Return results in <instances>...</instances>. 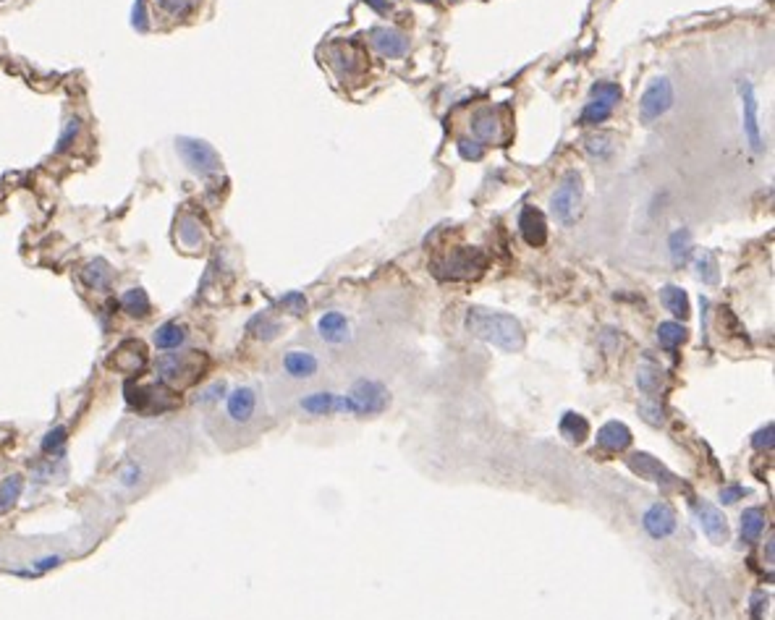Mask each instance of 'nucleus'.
<instances>
[{
	"mask_svg": "<svg viewBox=\"0 0 775 620\" xmlns=\"http://www.w3.org/2000/svg\"><path fill=\"white\" fill-rule=\"evenodd\" d=\"M744 495H747V490H744V487H739V484H733V487H725V490H720V503L731 505V503L741 500Z\"/></svg>",
	"mask_w": 775,
	"mask_h": 620,
	"instance_id": "nucleus-50",
	"label": "nucleus"
},
{
	"mask_svg": "<svg viewBox=\"0 0 775 620\" xmlns=\"http://www.w3.org/2000/svg\"><path fill=\"white\" fill-rule=\"evenodd\" d=\"M694 270H697V277L705 285H715L720 280V272H718V259H715L713 251H699L697 259H694Z\"/></svg>",
	"mask_w": 775,
	"mask_h": 620,
	"instance_id": "nucleus-36",
	"label": "nucleus"
},
{
	"mask_svg": "<svg viewBox=\"0 0 775 620\" xmlns=\"http://www.w3.org/2000/svg\"><path fill=\"white\" fill-rule=\"evenodd\" d=\"M176 239L181 243L183 249L197 251L205 241V231H202V223H199L194 215H183L176 225Z\"/></svg>",
	"mask_w": 775,
	"mask_h": 620,
	"instance_id": "nucleus-24",
	"label": "nucleus"
},
{
	"mask_svg": "<svg viewBox=\"0 0 775 620\" xmlns=\"http://www.w3.org/2000/svg\"><path fill=\"white\" fill-rule=\"evenodd\" d=\"M115 479H118V484H121L123 490H137V487H142L147 479V469L142 461H137V458H129V461H123L121 469H118V474H115Z\"/></svg>",
	"mask_w": 775,
	"mask_h": 620,
	"instance_id": "nucleus-31",
	"label": "nucleus"
},
{
	"mask_svg": "<svg viewBox=\"0 0 775 620\" xmlns=\"http://www.w3.org/2000/svg\"><path fill=\"white\" fill-rule=\"evenodd\" d=\"M597 445L611 453H621L631 445V430L621 422H608L597 430Z\"/></svg>",
	"mask_w": 775,
	"mask_h": 620,
	"instance_id": "nucleus-21",
	"label": "nucleus"
},
{
	"mask_svg": "<svg viewBox=\"0 0 775 620\" xmlns=\"http://www.w3.org/2000/svg\"><path fill=\"white\" fill-rule=\"evenodd\" d=\"M773 435H775L773 422H767L765 427H762V430L754 432V437H752V445H754V448H757V450H765V448L770 450V448H773V442H775Z\"/></svg>",
	"mask_w": 775,
	"mask_h": 620,
	"instance_id": "nucleus-46",
	"label": "nucleus"
},
{
	"mask_svg": "<svg viewBox=\"0 0 775 620\" xmlns=\"http://www.w3.org/2000/svg\"><path fill=\"white\" fill-rule=\"evenodd\" d=\"M304 411L312 416H327V413H353L351 398L349 396H336V393H310L299 401Z\"/></svg>",
	"mask_w": 775,
	"mask_h": 620,
	"instance_id": "nucleus-10",
	"label": "nucleus"
},
{
	"mask_svg": "<svg viewBox=\"0 0 775 620\" xmlns=\"http://www.w3.org/2000/svg\"><path fill=\"white\" fill-rule=\"evenodd\" d=\"M639 413L645 416L647 424H655V427H660V424L665 422V419H663V408H660L657 403H642V406H639Z\"/></svg>",
	"mask_w": 775,
	"mask_h": 620,
	"instance_id": "nucleus-48",
	"label": "nucleus"
},
{
	"mask_svg": "<svg viewBox=\"0 0 775 620\" xmlns=\"http://www.w3.org/2000/svg\"><path fill=\"white\" fill-rule=\"evenodd\" d=\"M152 340H155V345L160 351H176V348H181L183 340H186V330H183L179 322H163V325L155 330Z\"/></svg>",
	"mask_w": 775,
	"mask_h": 620,
	"instance_id": "nucleus-27",
	"label": "nucleus"
},
{
	"mask_svg": "<svg viewBox=\"0 0 775 620\" xmlns=\"http://www.w3.org/2000/svg\"><path fill=\"white\" fill-rule=\"evenodd\" d=\"M317 359L310 351H288L283 356V369L285 374H291L293 379H310L317 372Z\"/></svg>",
	"mask_w": 775,
	"mask_h": 620,
	"instance_id": "nucleus-22",
	"label": "nucleus"
},
{
	"mask_svg": "<svg viewBox=\"0 0 775 620\" xmlns=\"http://www.w3.org/2000/svg\"><path fill=\"white\" fill-rule=\"evenodd\" d=\"M370 42L375 45V50L385 58H404L409 52V40L406 35H401L393 26H375L370 32Z\"/></svg>",
	"mask_w": 775,
	"mask_h": 620,
	"instance_id": "nucleus-16",
	"label": "nucleus"
},
{
	"mask_svg": "<svg viewBox=\"0 0 775 620\" xmlns=\"http://www.w3.org/2000/svg\"><path fill=\"white\" fill-rule=\"evenodd\" d=\"M0 3H3V0H0Z\"/></svg>",
	"mask_w": 775,
	"mask_h": 620,
	"instance_id": "nucleus-52",
	"label": "nucleus"
},
{
	"mask_svg": "<svg viewBox=\"0 0 775 620\" xmlns=\"http://www.w3.org/2000/svg\"><path fill=\"white\" fill-rule=\"evenodd\" d=\"M487 270V254L474 246H458L446 257L432 262V275L438 280H472Z\"/></svg>",
	"mask_w": 775,
	"mask_h": 620,
	"instance_id": "nucleus-2",
	"label": "nucleus"
},
{
	"mask_svg": "<svg viewBox=\"0 0 775 620\" xmlns=\"http://www.w3.org/2000/svg\"><path fill=\"white\" fill-rule=\"evenodd\" d=\"M660 302H663V306L671 311L673 317H681V319L689 317V311H691L689 296H686V291L679 288V285H663V288H660Z\"/></svg>",
	"mask_w": 775,
	"mask_h": 620,
	"instance_id": "nucleus-25",
	"label": "nucleus"
},
{
	"mask_svg": "<svg viewBox=\"0 0 775 620\" xmlns=\"http://www.w3.org/2000/svg\"><path fill=\"white\" fill-rule=\"evenodd\" d=\"M579 202H582V176L577 171H569L560 178V186L550 197V212L558 223H571V217L577 212Z\"/></svg>",
	"mask_w": 775,
	"mask_h": 620,
	"instance_id": "nucleus-6",
	"label": "nucleus"
},
{
	"mask_svg": "<svg viewBox=\"0 0 775 620\" xmlns=\"http://www.w3.org/2000/svg\"><path fill=\"white\" fill-rule=\"evenodd\" d=\"M364 3H367L372 11H378V13H385L388 11V0H364Z\"/></svg>",
	"mask_w": 775,
	"mask_h": 620,
	"instance_id": "nucleus-51",
	"label": "nucleus"
},
{
	"mask_svg": "<svg viewBox=\"0 0 775 620\" xmlns=\"http://www.w3.org/2000/svg\"><path fill=\"white\" fill-rule=\"evenodd\" d=\"M327 61H330L333 69L346 74V76H353V74H359L364 69V55L349 42L330 45L327 47Z\"/></svg>",
	"mask_w": 775,
	"mask_h": 620,
	"instance_id": "nucleus-18",
	"label": "nucleus"
},
{
	"mask_svg": "<svg viewBox=\"0 0 775 620\" xmlns=\"http://www.w3.org/2000/svg\"><path fill=\"white\" fill-rule=\"evenodd\" d=\"M145 362H147L145 345L139 343V340H126L123 345L115 348V353H113V359L108 364H111L113 369L123 372V374H137L145 367Z\"/></svg>",
	"mask_w": 775,
	"mask_h": 620,
	"instance_id": "nucleus-19",
	"label": "nucleus"
},
{
	"mask_svg": "<svg viewBox=\"0 0 775 620\" xmlns=\"http://www.w3.org/2000/svg\"><path fill=\"white\" fill-rule=\"evenodd\" d=\"M694 510H697L699 526H702V532H705V536L710 542L713 544L728 542V521H725V516L720 510L715 508V505H710V503H705V500L697 503Z\"/></svg>",
	"mask_w": 775,
	"mask_h": 620,
	"instance_id": "nucleus-14",
	"label": "nucleus"
},
{
	"mask_svg": "<svg viewBox=\"0 0 775 620\" xmlns=\"http://www.w3.org/2000/svg\"><path fill=\"white\" fill-rule=\"evenodd\" d=\"M458 155L464 157V160H472V163H477V160H482L485 155V144L482 142H477V139H458Z\"/></svg>",
	"mask_w": 775,
	"mask_h": 620,
	"instance_id": "nucleus-42",
	"label": "nucleus"
},
{
	"mask_svg": "<svg viewBox=\"0 0 775 620\" xmlns=\"http://www.w3.org/2000/svg\"><path fill=\"white\" fill-rule=\"evenodd\" d=\"M317 333L325 343H346L351 333H349V319L341 314V311H325L322 317L317 319Z\"/></svg>",
	"mask_w": 775,
	"mask_h": 620,
	"instance_id": "nucleus-20",
	"label": "nucleus"
},
{
	"mask_svg": "<svg viewBox=\"0 0 775 620\" xmlns=\"http://www.w3.org/2000/svg\"><path fill=\"white\" fill-rule=\"evenodd\" d=\"M61 563H63L61 555H47V558H37V560H32V568L24 570V576H40V573H45V570L58 568Z\"/></svg>",
	"mask_w": 775,
	"mask_h": 620,
	"instance_id": "nucleus-44",
	"label": "nucleus"
},
{
	"mask_svg": "<svg viewBox=\"0 0 775 620\" xmlns=\"http://www.w3.org/2000/svg\"><path fill=\"white\" fill-rule=\"evenodd\" d=\"M668 249H671V262L673 268H684L691 257V233L689 228H679L671 233L668 239Z\"/></svg>",
	"mask_w": 775,
	"mask_h": 620,
	"instance_id": "nucleus-29",
	"label": "nucleus"
},
{
	"mask_svg": "<svg viewBox=\"0 0 775 620\" xmlns=\"http://www.w3.org/2000/svg\"><path fill=\"white\" fill-rule=\"evenodd\" d=\"M469 126H472V134L477 137V142H492V144H498V142L506 139V123L500 118V113L492 110V108H482V110L474 113Z\"/></svg>",
	"mask_w": 775,
	"mask_h": 620,
	"instance_id": "nucleus-11",
	"label": "nucleus"
},
{
	"mask_svg": "<svg viewBox=\"0 0 775 620\" xmlns=\"http://www.w3.org/2000/svg\"><path fill=\"white\" fill-rule=\"evenodd\" d=\"M558 430L560 435L569 440V442H584L587 437H589V422H587L582 413L577 411H566L563 413V419H560L558 424Z\"/></svg>",
	"mask_w": 775,
	"mask_h": 620,
	"instance_id": "nucleus-26",
	"label": "nucleus"
},
{
	"mask_svg": "<svg viewBox=\"0 0 775 620\" xmlns=\"http://www.w3.org/2000/svg\"><path fill=\"white\" fill-rule=\"evenodd\" d=\"M626 464L631 466V471H637L639 476H645L650 482L660 484L663 490H671L673 484H676V476H673L657 458L650 456V453H631V456L626 458Z\"/></svg>",
	"mask_w": 775,
	"mask_h": 620,
	"instance_id": "nucleus-12",
	"label": "nucleus"
},
{
	"mask_svg": "<svg viewBox=\"0 0 775 620\" xmlns=\"http://www.w3.org/2000/svg\"><path fill=\"white\" fill-rule=\"evenodd\" d=\"M739 97H741V126L744 134L749 139V147L754 152H762V129H759V100L754 92L752 81H739Z\"/></svg>",
	"mask_w": 775,
	"mask_h": 620,
	"instance_id": "nucleus-8",
	"label": "nucleus"
},
{
	"mask_svg": "<svg viewBox=\"0 0 775 620\" xmlns=\"http://www.w3.org/2000/svg\"><path fill=\"white\" fill-rule=\"evenodd\" d=\"M611 113H613L611 108H605V105L589 100V103L584 105L582 115H579V123H582V126H597V123L608 121V118H611Z\"/></svg>",
	"mask_w": 775,
	"mask_h": 620,
	"instance_id": "nucleus-38",
	"label": "nucleus"
},
{
	"mask_svg": "<svg viewBox=\"0 0 775 620\" xmlns=\"http://www.w3.org/2000/svg\"><path fill=\"white\" fill-rule=\"evenodd\" d=\"M126 398L131 406H137L142 411H163V408H173L179 406V396L165 385H147V388H137V385H126Z\"/></svg>",
	"mask_w": 775,
	"mask_h": 620,
	"instance_id": "nucleus-9",
	"label": "nucleus"
},
{
	"mask_svg": "<svg viewBox=\"0 0 775 620\" xmlns=\"http://www.w3.org/2000/svg\"><path fill=\"white\" fill-rule=\"evenodd\" d=\"M131 26L137 32H147L149 29V16H147V0H137L134 8H131Z\"/></svg>",
	"mask_w": 775,
	"mask_h": 620,
	"instance_id": "nucleus-45",
	"label": "nucleus"
},
{
	"mask_svg": "<svg viewBox=\"0 0 775 620\" xmlns=\"http://www.w3.org/2000/svg\"><path fill=\"white\" fill-rule=\"evenodd\" d=\"M587 152L592 157H608L613 152L611 137H608V134H592V137H587Z\"/></svg>",
	"mask_w": 775,
	"mask_h": 620,
	"instance_id": "nucleus-41",
	"label": "nucleus"
},
{
	"mask_svg": "<svg viewBox=\"0 0 775 620\" xmlns=\"http://www.w3.org/2000/svg\"><path fill=\"white\" fill-rule=\"evenodd\" d=\"M81 280H84V285H89L92 291H108L113 285V268L100 257L89 259L84 265V270H81Z\"/></svg>",
	"mask_w": 775,
	"mask_h": 620,
	"instance_id": "nucleus-23",
	"label": "nucleus"
},
{
	"mask_svg": "<svg viewBox=\"0 0 775 620\" xmlns=\"http://www.w3.org/2000/svg\"><path fill=\"white\" fill-rule=\"evenodd\" d=\"M466 333L480 338L485 343L498 345L500 351L516 353L524 348L526 338L524 328L514 314H503V311H490L474 306L466 314Z\"/></svg>",
	"mask_w": 775,
	"mask_h": 620,
	"instance_id": "nucleus-1",
	"label": "nucleus"
},
{
	"mask_svg": "<svg viewBox=\"0 0 775 620\" xmlns=\"http://www.w3.org/2000/svg\"><path fill=\"white\" fill-rule=\"evenodd\" d=\"M660 374H663V372L655 369V367H650V364L639 367V372H637V385H639V390H642V393H647V396L657 393V390H660Z\"/></svg>",
	"mask_w": 775,
	"mask_h": 620,
	"instance_id": "nucleus-39",
	"label": "nucleus"
},
{
	"mask_svg": "<svg viewBox=\"0 0 775 620\" xmlns=\"http://www.w3.org/2000/svg\"><path fill=\"white\" fill-rule=\"evenodd\" d=\"M519 233H521V239H524L529 246H534V249L545 246V241H548V220H545V215L537 209V207L526 205L524 209H521V215H519Z\"/></svg>",
	"mask_w": 775,
	"mask_h": 620,
	"instance_id": "nucleus-15",
	"label": "nucleus"
},
{
	"mask_svg": "<svg viewBox=\"0 0 775 620\" xmlns=\"http://www.w3.org/2000/svg\"><path fill=\"white\" fill-rule=\"evenodd\" d=\"M225 396V382L220 379V382H213L210 388H205L202 393H199V403H215V401H220V398Z\"/></svg>",
	"mask_w": 775,
	"mask_h": 620,
	"instance_id": "nucleus-47",
	"label": "nucleus"
},
{
	"mask_svg": "<svg viewBox=\"0 0 775 620\" xmlns=\"http://www.w3.org/2000/svg\"><path fill=\"white\" fill-rule=\"evenodd\" d=\"M79 134H81V121H79V118H69V121L63 123V131H61V137H58V142H55V149H52V152H66V149H71L74 142L79 139Z\"/></svg>",
	"mask_w": 775,
	"mask_h": 620,
	"instance_id": "nucleus-40",
	"label": "nucleus"
},
{
	"mask_svg": "<svg viewBox=\"0 0 775 620\" xmlns=\"http://www.w3.org/2000/svg\"><path fill=\"white\" fill-rule=\"evenodd\" d=\"M225 411L231 416V422L236 424H247L251 422V416L257 411V393L249 385H242L228 393V401H225Z\"/></svg>",
	"mask_w": 775,
	"mask_h": 620,
	"instance_id": "nucleus-17",
	"label": "nucleus"
},
{
	"mask_svg": "<svg viewBox=\"0 0 775 620\" xmlns=\"http://www.w3.org/2000/svg\"><path fill=\"white\" fill-rule=\"evenodd\" d=\"M281 306H283L288 314H296V317H299V314L307 311V299H304V293H299V291H288L283 299H281Z\"/></svg>",
	"mask_w": 775,
	"mask_h": 620,
	"instance_id": "nucleus-43",
	"label": "nucleus"
},
{
	"mask_svg": "<svg viewBox=\"0 0 775 620\" xmlns=\"http://www.w3.org/2000/svg\"><path fill=\"white\" fill-rule=\"evenodd\" d=\"M155 369L163 382L173 385H191L202 377L207 369V359L202 351H183V353H163L155 362Z\"/></svg>",
	"mask_w": 775,
	"mask_h": 620,
	"instance_id": "nucleus-3",
	"label": "nucleus"
},
{
	"mask_svg": "<svg viewBox=\"0 0 775 620\" xmlns=\"http://www.w3.org/2000/svg\"><path fill=\"white\" fill-rule=\"evenodd\" d=\"M621 97H623V92H621V86L616 84V81H597V84L589 89V100L605 105V108H611V110L621 103Z\"/></svg>",
	"mask_w": 775,
	"mask_h": 620,
	"instance_id": "nucleus-35",
	"label": "nucleus"
},
{
	"mask_svg": "<svg viewBox=\"0 0 775 620\" xmlns=\"http://www.w3.org/2000/svg\"><path fill=\"white\" fill-rule=\"evenodd\" d=\"M24 492V476L21 474H11L0 482V513H9L13 505L18 503Z\"/></svg>",
	"mask_w": 775,
	"mask_h": 620,
	"instance_id": "nucleus-32",
	"label": "nucleus"
},
{
	"mask_svg": "<svg viewBox=\"0 0 775 620\" xmlns=\"http://www.w3.org/2000/svg\"><path fill=\"white\" fill-rule=\"evenodd\" d=\"M673 108V84L668 76H655L639 97V121L655 123Z\"/></svg>",
	"mask_w": 775,
	"mask_h": 620,
	"instance_id": "nucleus-5",
	"label": "nucleus"
},
{
	"mask_svg": "<svg viewBox=\"0 0 775 620\" xmlns=\"http://www.w3.org/2000/svg\"><path fill=\"white\" fill-rule=\"evenodd\" d=\"M66 440H69L66 427H52L50 432H45L40 448H43V453H47V456H58V453L66 448Z\"/></svg>",
	"mask_w": 775,
	"mask_h": 620,
	"instance_id": "nucleus-37",
	"label": "nucleus"
},
{
	"mask_svg": "<svg viewBox=\"0 0 775 620\" xmlns=\"http://www.w3.org/2000/svg\"><path fill=\"white\" fill-rule=\"evenodd\" d=\"M349 398L353 406V416H372L388 406V390L378 379H356Z\"/></svg>",
	"mask_w": 775,
	"mask_h": 620,
	"instance_id": "nucleus-7",
	"label": "nucleus"
},
{
	"mask_svg": "<svg viewBox=\"0 0 775 620\" xmlns=\"http://www.w3.org/2000/svg\"><path fill=\"white\" fill-rule=\"evenodd\" d=\"M684 340H686V328H684L681 322H660V328H657V343H660L663 351L673 353Z\"/></svg>",
	"mask_w": 775,
	"mask_h": 620,
	"instance_id": "nucleus-33",
	"label": "nucleus"
},
{
	"mask_svg": "<svg viewBox=\"0 0 775 620\" xmlns=\"http://www.w3.org/2000/svg\"><path fill=\"white\" fill-rule=\"evenodd\" d=\"M642 526L652 539H665L676 532V513L668 503H655L642 516Z\"/></svg>",
	"mask_w": 775,
	"mask_h": 620,
	"instance_id": "nucleus-13",
	"label": "nucleus"
},
{
	"mask_svg": "<svg viewBox=\"0 0 775 620\" xmlns=\"http://www.w3.org/2000/svg\"><path fill=\"white\" fill-rule=\"evenodd\" d=\"M767 516L762 508H747L741 513V539L744 542H757L765 532Z\"/></svg>",
	"mask_w": 775,
	"mask_h": 620,
	"instance_id": "nucleus-28",
	"label": "nucleus"
},
{
	"mask_svg": "<svg viewBox=\"0 0 775 620\" xmlns=\"http://www.w3.org/2000/svg\"><path fill=\"white\" fill-rule=\"evenodd\" d=\"M247 330H249L251 335L259 338V340H273V338L281 335V330H283V325L278 322V319H273L270 314H257V317H251L249 319V325H247Z\"/></svg>",
	"mask_w": 775,
	"mask_h": 620,
	"instance_id": "nucleus-34",
	"label": "nucleus"
},
{
	"mask_svg": "<svg viewBox=\"0 0 775 620\" xmlns=\"http://www.w3.org/2000/svg\"><path fill=\"white\" fill-rule=\"evenodd\" d=\"M157 3H160V8H163L165 13H171V16H183V13L191 8L194 0H157Z\"/></svg>",
	"mask_w": 775,
	"mask_h": 620,
	"instance_id": "nucleus-49",
	"label": "nucleus"
},
{
	"mask_svg": "<svg viewBox=\"0 0 775 620\" xmlns=\"http://www.w3.org/2000/svg\"><path fill=\"white\" fill-rule=\"evenodd\" d=\"M176 149L186 165L197 176H215L220 173L223 163H220V155L215 152V147L207 144L205 139H194V137H179L176 139Z\"/></svg>",
	"mask_w": 775,
	"mask_h": 620,
	"instance_id": "nucleus-4",
	"label": "nucleus"
},
{
	"mask_svg": "<svg viewBox=\"0 0 775 620\" xmlns=\"http://www.w3.org/2000/svg\"><path fill=\"white\" fill-rule=\"evenodd\" d=\"M121 306H123V311L134 319H142L152 311V304H149V296H147L145 288H129V291H123Z\"/></svg>",
	"mask_w": 775,
	"mask_h": 620,
	"instance_id": "nucleus-30",
	"label": "nucleus"
}]
</instances>
